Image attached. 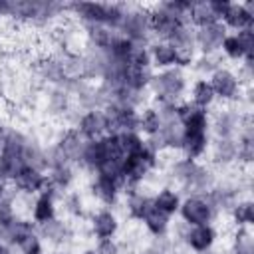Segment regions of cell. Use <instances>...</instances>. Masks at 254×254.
<instances>
[{
    "label": "cell",
    "mask_w": 254,
    "mask_h": 254,
    "mask_svg": "<svg viewBox=\"0 0 254 254\" xmlns=\"http://www.w3.org/2000/svg\"><path fill=\"white\" fill-rule=\"evenodd\" d=\"M183 26H185V22H183L179 16H175L173 12H169L163 4L157 6V8L149 14V30H151L155 36H159L163 42H169Z\"/></svg>",
    "instance_id": "277c9868"
},
{
    "label": "cell",
    "mask_w": 254,
    "mask_h": 254,
    "mask_svg": "<svg viewBox=\"0 0 254 254\" xmlns=\"http://www.w3.org/2000/svg\"><path fill=\"white\" fill-rule=\"evenodd\" d=\"M216 240V232L210 224H200V226H189V230L185 232V242L189 244V248H192L194 252H204L208 250Z\"/></svg>",
    "instance_id": "9c48e42d"
},
{
    "label": "cell",
    "mask_w": 254,
    "mask_h": 254,
    "mask_svg": "<svg viewBox=\"0 0 254 254\" xmlns=\"http://www.w3.org/2000/svg\"><path fill=\"white\" fill-rule=\"evenodd\" d=\"M151 206H153V198H149V196L141 194L139 190H137V192L127 194V212H129V216H131V218L141 220V218L145 216V212H147Z\"/></svg>",
    "instance_id": "ac0fdd59"
},
{
    "label": "cell",
    "mask_w": 254,
    "mask_h": 254,
    "mask_svg": "<svg viewBox=\"0 0 254 254\" xmlns=\"http://www.w3.org/2000/svg\"><path fill=\"white\" fill-rule=\"evenodd\" d=\"M95 252L97 254H119V244L113 238H99Z\"/></svg>",
    "instance_id": "7402d4cb"
},
{
    "label": "cell",
    "mask_w": 254,
    "mask_h": 254,
    "mask_svg": "<svg viewBox=\"0 0 254 254\" xmlns=\"http://www.w3.org/2000/svg\"><path fill=\"white\" fill-rule=\"evenodd\" d=\"M153 206H155L157 210H161L163 214L171 216V214L179 212L181 196H179L173 189H163V190H159V192L153 196Z\"/></svg>",
    "instance_id": "2e32d148"
},
{
    "label": "cell",
    "mask_w": 254,
    "mask_h": 254,
    "mask_svg": "<svg viewBox=\"0 0 254 254\" xmlns=\"http://www.w3.org/2000/svg\"><path fill=\"white\" fill-rule=\"evenodd\" d=\"M149 85L153 87V93L161 103H175V99L185 93L187 81L179 67H169L161 69L159 73H153Z\"/></svg>",
    "instance_id": "6da1fadb"
},
{
    "label": "cell",
    "mask_w": 254,
    "mask_h": 254,
    "mask_svg": "<svg viewBox=\"0 0 254 254\" xmlns=\"http://www.w3.org/2000/svg\"><path fill=\"white\" fill-rule=\"evenodd\" d=\"M232 220L238 224V228L250 226L254 222V208L250 200H242L232 206Z\"/></svg>",
    "instance_id": "ffe728a7"
},
{
    "label": "cell",
    "mask_w": 254,
    "mask_h": 254,
    "mask_svg": "<svg viewBox=\"0 0 254 254\" xmlns=\"http://www.w3.org/2000/svg\"><path fill=\"white\" fill-rule=\"evenodd\" d=\"M77 131L85 141L101 139L103 135H107V121L103 109H89L87 113H83L77 121Z\"/></svg>",
    "instance_id": "8992f818"
},
{
    "label": "cell",
    "mask_w": 254,
    "mask_h": 254,
    "mask_svg": "<svg viewBox=\"0 0 254 254\" xmlns=\"http://www.w3.org/2000/svg\"><path fill=\"white\" fill-rule=\"evenodd\" d=\"M149 58H151V64L159 69H169V67L177 65V50L169 42H163V40L151 44Z\"/></svg>",
    "instance_id": "8fae6325"
},
{
    "label": "cell",
    "mask_w": 254,
    "mask_h": 254,
    "mask_svg": "<svg viewBox=\"0 0 254 254\" xmlns=\"http://www.w3.org/2000/svg\"><path fill=\"white\" fill-rule=\"evenodd\" d=\"M32 218L38 226L50 222L56 218V202H54V196L50 192H42L36 202H34V208H32Z\"/></svg>",
    "instance_id": "4fadbf2b"
},
{
    "label": "cell",
    "mask_w": 254,
    "mask_h": 254,
    "mask_svg": "<svg viewBox=\"0 0 254 254\" xmlns=\"http://www.w3.org/2000/svg\"><path fill=\"white\" fill-rule=\"evenodd\" d=\"M119 183L109 179V177H103V175H97V179L93 181L91 185V192L93 196L103 202V204H113L117 200V194H119Z\"/></svg>",
    "instance_id": "7c38bea8"
},
{
    "label": "cell",
    "mask_w": 254,
    "mask_h": 254,
    "mask_svg": "<svg viewBox=\"0 0 254 254\" xmlns=\"http://www.w3.org/2000/svg\"><path fill=\"white\" fill-rule=\"evenodd\" d=\"M179 212L183 216V220L189 226H200V224H210L212 216H214V208L210 204V200L202 198V196H189L185 200H181Z\"/></svg>",
    "instance_id": "3957f363"
},
{
    "label": "cell",
    "mask_w": 254,
    "mask_h": 254,
    "mask_svg": "<svg viewBox=\"0 0 254 254\" xmlns=\"http://www.w3.org/2000/svg\"><path fill=\"white\" fill-rule=\"evenodd\" d=\"M117 228H119L117 216L107 208H101L91 216V232L97 236V240L99 238H113Z\"/></svg>",
    "instance_id": "30bf717a"
},
{
    "label": "cell",
    "mask_w": 254,
    "mask_h": 254,
    "mask_svg": "<svg viewBox=\"0 0 254 254\" xmlns=\"http://www.w3.org/2000/svg\"><path fill=\"white\" fill-rule=\"evenodd\" d=\"M46 181H48V175H44L38 167H32V165H24L12 177L14 187L22 192H28V194L42 192L46 187Z\"/></svg>",
    "instance_id": "5b68a950"
},
{
    "label": "cell",
    "mask_w": 254,
    "mask_h": 254,
    "mask_svg": "<svg viewBox=\"0 0 254 254\" xmlns=\"http://www.w3.org/2000/svg\"><path fill=\"white\" fill-rule=\"evenodd\" d=\"M220 50L230 60H244L246 58V52L242 48V42H240V38L236 34H226L224 40H222V44H220Z\"/></svg>",
    "instance_id": "d6986e66"
},
{
    "label": "cell",
    "mask_w": 254,
    "mask_h": 254,
    "mask_svg": "<svg viewBox=\"0 0 254 254\" xmlns=\"http://www.w3.org/2000/svg\"><path fill=\"white\" fill-rule=\"evenodd\" d=\"M141 220L145 222V228L155 236H163L167 232V228H169V216L163 214L161 210H157L155 206H151Z\"/></svg>",
    "instance_id": "e0dca14e"
},
{
    "label": "cell",
    "mask_w": 254,
    "mask_h": 254,
    "mask_svg": "<svg viewBox=\"0 0 254 254\" xmlns=\"http://www.w3.org/2000/svg\"><path fill=\"white\" fill-rule=\"evenodd\" d=\"M161 125H163V119H161V115H159V109L145 107V109L139 113L137 133H143V135H147V137H155V135L161 131Z\"/></svg>",
    "instance_id": "5bb4252c"
},
{
    "label": "cell",
    "mask_w": 254,
    "mask_h": 254,
    "mask_svg": "<svg viewBox=\"0 0 254 254\" xmlns=\"http://www.w3.org/2000/svg\"><path fill=\"white\" fill-rule=\"evenodd\" d=\"M214 91L208 83V79H196L192 83V89H190V103L198 109H206L214 103Z\"/></svg>",
    "instance_id": "9a60e30c"
},
{
    "label": "cell",
    "mask_w": 254,
    "mask_h": 254,
    "mask_svg": "<svg viewBox=\"0 0 254 254\" xmlns=\"http://www.w3.org/2000/svg\"><path fill=\"white\" fill-rule=\"evenodd\" d=\"M252 10H250V4H228L220 24L226 28H232V30H252Z\"/></svg>",
    "instance_id": "ba28073f"
},
{
    "label": "cell",
    "mask_w": 254,
    "mask_h": 254,
    "mask_svg": "<svg viewBox=\"0 0 254 254\" xmlns=\"http://www.w3.org/2000/svg\"><path fill=\"white\" fill-rule=\"evenodd\" d=\"M83 254H97V252H95V250H85Z\"/></svg>",
    "instance_id": "603a6c76"
},
{
    "label": "cell",
    "mask_w": 254,
    "mask_h": 254,
    "mask_svg": "<svg viewBox=\"0 0 254 254\" xmlns=\"http://www.w3.org/2000/svg\"><path fill=\"white\" fill-rule=\"evenodd\" d=\"M54 254H60V252H54Z\"/></svg>",
    "instance_id": "cb8c5ba5"
},
{
    "label": "cell",
    "mask_w": 254,
    "mask_h": 254,
    "mask_svg": "<svg viewBox=\"0 0 254 254\" xmlns=\"http://www.w3.org/2000/svg\"><path fill=\"white\" fill-rule=\"evenodd\" d=\"M224 36H226V28H224L220 22L206 24V26H200V28L194 30V44H196L202 52L210 54L212 50L220 48Z\"/></svg>",
    "instance_id": "52a82bcc"
},
{
    "label": "cell",
    "mask_w": 254,
    "mask_h": 254,
    "mask_svg": "<svg viewBox=\"0 0 254 254\" xmlns=\"http://www.w3.org/2000/svg\"><path fill=\"white\" fill-rule=\"evenodd\" d=\"M208 83L214 91V97H218L222 101H234L236 97H240L242 81L234 71H230L226 67H216L210 73Z\"/></svg>",
    "instance_id": "7a4b0ae2"
},
{
    "label": "cell",
    "mask_w": 254,
    "mask_h": 254,
    "mask_svg": "<svg viewBox=\"0 0 254 254\" xmlns=\"http://www.w3.org/2000/svg\"><path fill=\"white\" fill-rule=\"evenodd\" d=\"M40 232L46 236V240H52V242H62L65 240V234H67V228L62 220H50L46 224L40 226Z\"/></svg>",
    "instance_id": "44dd1931"
}]
</instances>
